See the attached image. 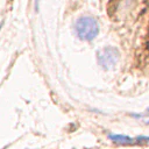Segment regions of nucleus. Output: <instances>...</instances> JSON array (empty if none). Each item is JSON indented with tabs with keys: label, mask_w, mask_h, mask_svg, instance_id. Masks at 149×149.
I'll return each mask as SVG.
<instances>
[{
	"label": "nucleus",
	"mask_w": 149,
	"mask_h": 149,
	"mask_svg": "<svg viewBox=\"0 0 149 149\" xmlns=\"http://www.w3.org/2000/svg\"><path fill=\"white\" fill-rule=\"evenodd\" d=\"M0 28H1V26H0Z\"/></svg>",
	"instance_id": "nucleus-6"
},
{
	"label": "nucleus",
	"mask_w": 149,
	"mask_h": 149,
	"mask_svg": "<svg viewBox=\"0 0 149 149\" xmlns=\"http://www.w3.org/2000/svg\"><path fill=\"white\" fill-rule=\"evenodd\" d=\"M148 111H149V108H148Z\"/></svg>",
	"instance_id": "nucleus-5"
},
{
	"label": "nucleus",
	"mask_w": 149,
	"mask_h": 149,
	"mask_svg": "<svg viewBox=\"0 0 149 149\" xmlns=\"http://www.w3.org/2000/svg\"><path fill=\"white\" fill-rule=\"evenodd\" d=\"M108 139L119 144H130L135 141V139H132L127 135H120V134H108Z\"/></svg>",
	"instance_id": "nucleus-3"
},
{
	"label": "nucleus",
	"mask_w": 149,
	"mask_h": 149,
	"mask_svg": "<svg viewBox=\"0 0 149 149\" xmlns=\"http://www.w3.org/2000/svg\"><path fill=\"white\" fill-rule=\"evenodd\" d=\"M74 30L81 41H92L99 34V24L92 16H80L76 21Z\"/></svg>",
	"instance_id": "nucleus-1"
},
{
	"label": "nucleus",
	"mask_w": 149,
	"mask_h": 149,
	"mask_svg": "<svg viewBox=\"0 0 149 149\" xmlns=\"http://www.w3.org/2000/svg\"><path fill=\"white\" fill-rule=\"evenodd\" d=\"M38 1L40 0H35V8H36V10H38Z\"/></svg>",
	"instance_id": "nucleus-4"
},
{
	"label": "nucleus",
	"mask_w": 149,
	"mask_h": 149,
	"mask_svg": "<svg viewBox=\"0 0 149 149\" xmlns=\"http://www.w3.org/2000/svg\"><path fill=\"white\" fill-rule=\"evenodd\" d=\"M97 58H98L99 65L104 70H111L116 65L120 58V52L114 47H106L98 52Z\"/></svg>",
	"instance_id": "nucleus-2"
}]
</instances>
